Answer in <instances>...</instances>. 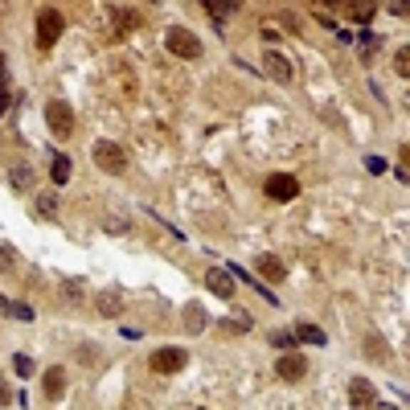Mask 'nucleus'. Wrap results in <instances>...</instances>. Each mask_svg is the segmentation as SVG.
<instances>
[{
	"label": "nucleus",
	"mask_w": 410,
	"mask_h": 410,
	"mask_svg": "<svg viewBox=\"0 0 410 410\" xmlns=\"http://www.w3.org/2000/svg\"><path fill=\"white\" fill-rule=\"evenodd\" d=\"M164 49H173L177 58H189V62L205 53V49H201V37H197L193 29H185V25H173V29L164 33Z\"/></svg>",
	"instance_id": "obj_1"
},
{
	"label": "nucleus",
	"mask_w": 410,
	"mask_h": 410,
	"mask_svg": "<svg viewBox=\"0 0 410 410\" xmlns=\"http://www.w3.org/2000/svg\"><path fill=\"white\" fill-rule=\"evenodd\" d=\"M62 29H66V16L58 13V9H41V13H37V49L49 53V49L58 46Z\"/></svg>",
	"instance_id": "obj_2"
},
{
	"label": "nucleus",
	"mask_w": 410,
	"mask_h": 410,
	"mask_svg": "<svg viewBox=\"0 0 410 410\" xmlns=\"http://www.w3.org/2000/svg\"><path fill=\"white\" fill-rule=\"evenodd\" d=\"M91 156H95V164L103 173H111V177H119V173L128 168V152L115 144V140H98V144L91 148Z\"/></svg>",
	"instance_id": "obj_3"
},
{
	"label": "nucleus",
	"mask_w": 410,
	"mask_h": 410,
	"mask_svg": "<svg viewBox=\"0 0 410 410\" xmlns=\"http://www.w3.org/2000/svg\"><path fill=\"white\" fill-rule=\"evenodd\" d=\"M46 123L58 140H70V135H74V111H70L66 98H49L46 103Z\"/></svg>",
	"instance_id": "obj_4"
},
{
	"label": "nucleus",
	"mask_w": 410,
	"mask_h": 410,
	"mask_svg": "<svg viewBox=\"0 0 410 410\" xmlns=\"http://www.w3.org/2000/svg\"><path fill=\"white\" fill-rule=\"evenodd\" d=\"M262 193L271 197V201H279V205H287V201L299 197V180L292 173H271V177L262 180Z\"/></svg>",
	"instance_id": "obj_5"
},
{
	"label": "nucleus",
	"mask_w": 410,
	"mask_h": 410,
	"mask_svg": "<svg viewBox=\"0 0 410 410\" xmlns=\"http://www.w3.org/2000/svg\"><path fill=\"white\" fill-rule=\"evenodd\" d=\"M148 365H152L156 374H180V369L189 365V353H185V349H156V353L148 357Z\"/></svg>",
	"instance_id": "obj_6"
},
{
	"label": "nucleus",
	"mask_w": 410,
	"mask_h": 410,
	"mask_svg": "<svg viewBox=\"0 0 410 410\" xmlns=\"http://www.w3.org/2000/svg\"><path fill=\"white\" fill-rule=\"evenodd\" d=\"M262 70L271 74V82H279V86H287V82L295 78V66L279 53V49H262Z\"/></svg>",
	"instance_id": "obj_7"
},
{
	"label": "nucleus",
	"mask_w": 410,
	"mask_h": 410,
	"mask_svg": "<svg viewBox=\"0 0 410 410\" xmlns=\"http://www.w3.org/2000/svg\"><path fill=\"white\" fill-rule=\"evenodd\" d=\"M349 406L353 410H377V390L369 377H349Z\"/></svg>",
	"instance_id": "obj_8"
},
{
	"label": "nucleus",
	"mask_w": 410,
	"mask_h": 410,
	"mask_svg": "<svg viewBox=\"0 0 410 410\" xmlns=\"http://www.w3.org/2000/svg\"><path fill=\"white\" fill-rule=\"evenodd\" d=\"M304 374H308V357H299V353H283V357L275 361L279 381H299Z\"/></svg>",
	"instance_id": "obj_9"
},
{
	"label": "nucleus",
	"mask_w": 410,
	"mask_h": 410,
	"mask_svg": "<svg viewBox=\"0 0 410 410\" xmlns=\"http://www.w3.org/2000/svg\"><path fill=\"white\" fill-rule=\"evenodd\" d=\"M41 390H46L49 402H58V398L66 394V369H62V365H49V369H46V377H41Z\"/></svg>",
	"instance_id": "obj_10"
},
{
	"label": "nucleus",
	"mask_w": 410,
	"mask_h": 410,
	"mask_svg": "<svg viewBox=\"0 0 410 410\" xmlns=\"http://www.w3.org/2000/svg\"><path fill=\"white\" fill-rule=\"evenodd\" d=\"M205 287H210L217 299H234V279H230V271H210V275H205Z\"/></svg>",
	"instance_id": "obj_11"
},
{
	"label": "nucleus",
	"mask_w": 410,
	"mask_h": 410,
	"mask_svg": "<svg viewBox=\"0 0 410 410\" xmlns=\"http://www.w3.org/2000/svg\"><path fill=\"white\" fill-rule=\"evenodd\" d=\"M95 308H98V316L115 320V316H119V308H123V295H119V292H98L95 295Z\"/></svg>",
	"instance_id": "obj_12"
},
{
	"label": "nucleus",
	"mask_w": 410,
	"mask_h": 410,
	"mask_svg": "<svg viewBox=\"0 0 410 410\" xmlns=\"http://www.w3.org/2000/svg\"><path fill=\"white\" fill-rule=\"evenodd\" d=\"M9 180H13V189H16V193H29V189H33V180H37V177H33V168H29V164H13V168H9Z\"/></svg>",
	"instance_id": "obj_13"
},
{
	"label": "nucleus",
	"mask_w": 410,
	"mask_h": 410,
	"mask_svg": "<svg viewBox=\"0 0 410 410\" xmlns=\"http://www.w3.org/2000/svg\"><path fill=\"white\" fill-rule=\"evenodd\" d=\"M62 299H66V304H74V308L86 304V287H82V279H62Z\"/></svg>",
	"instance_id": "obj_14"
},
{
	"label": "nucleus",
	"mask_w": 410,
	"mask_h": 410,
	"mask_svg": "<svg viewBox=\"0 0 410 410\" xmlns=\"http://www.w3.org/2000/svg\"><path fill=\"white\" fill-rule=\"evenodd\" d=\"M70 173H74V164H70V156H62V152H58V156H53V164H49V177H53V185L62 189L66 180H70Z\"/></svg>",
	"instance_id": "obj_15"
},
{
	"label": "nucleus",
	"mask_w": 410,
	"mask_h": 410,
	"mask_svg": "<svg viewBox=\"0 0 410 410\" xmlns=\"http://www.w3.org/2000/svg\"><path fill=\"white\" fill-rule=\"evenodd\" d=\"M205 324H210L205 308H201V304H189V308H185V332H201Z\"/></svg>",
	"instance_id": "obj_16"
},
{
	"label": "nucleus",
	"mask_w": 410,
	"mask_h": 410,
	"mask_svg": "<svg viewBox=\"0 0 410 410\" xmlns=\"http://www.w3.org/2000/svg\"><path fill=\"white\" fill-rule=\"evenodd\" d=\"M259 271L267 279H287V267H283V259H275V255H259Z\"/></svg>",
	"instance_id": "obj_17"
},
{
	"label": "nucleus",
	"mask_w": 410,
	"mask_h": 410,
	"mask_svg": "<svg viewBox=\"0 0 410 410\" xmlns=\"http://www.w3.org/2000/svg\"><path fill=\"white\" fill-rule=\"evenodd\" d=\"M201 4H205V13H210L213 21H217V25H222V21H226V16L234 13V9H238L234 0H201Z\"/></svg>",
	"instance_id": "obj_18"
},
{
	"label": "nucleus",
	"mask_w": 410,
	"mask_h": 410,
	"mask_svg": "<svg viewBox=\"0 0 410 410\" xmlns=\"http://www.w3.org/2000/svg\"><path fill=\"white\" fill-rule=\"evenodd\" d=\"M140 9H115V25H119V33H128V29H140Z\"/></svg>",
	"instance_id": "obj_19"
},
{
	"label": "nucleus",
	"mask_w": 410,
	"mask_h": 410,
	"mask_svg": "<svg viewBox=\"0 0 410 410\" xmlns=\"http://www.w3.org/2000/svg\"><path fill=\"white\" fill-rule=\"evenodd\" d=\"M217 328L226 332V337H242V332H250V316H234V320H217Z\"/></svg>",
	"instance_id": "obj_20"
},
{
	"label": "nucleus",
	"mask_w": 410,
	"mask_h": 410,
	"mask_svg": "<svg viewBox=\"0 0 410 410\" xmlns=\"http://www.w3.org/2000/svg\"><path fill=\"white\" fill-rule=\"evenodd\" d=\"M292 332H295V341H308V344H328V337H324V332H320L316 324H295Z\"/></svg>",
	"instance_id": "obj_21"
},
{
	"label": "nucleus",
	"mask_w": 410,
	"mask_h": 410,
	"mask_svg": "<svg viewBox=\"0 0 410 410\" xmlns=\"http://www.w3.org/2000/svg\"><path fill=\"white\" fill-rule=\"evenodd\" d=\"M0 312H9V316H16V320H33V316H37L29 304H16V299H4V295H0Z\"/></svg>",
	"instance_id": "obj_22"
},
{
	"label": "nucleus",
	"mask_w": 410,
	"mask_h": 410,
	"mask_svg": "<svg viewBox=\"0 0 410 410\" xmlns=\"http://www.w3.org/2000/svg\"><path fill=\"white\" fill-rule=\"evenodd\" d=\"M344 13L353 16L357 25H369L374 21V4H344Z\"/></svg>",
	"instance_id": "obj_23"
},
{
	"label": "nucleus",
	"mask_w": 410,
	"mask_h": 410,
	"mask_svg": "<svg viewBox=\"0 0 410 410\" xmlns=\"http://www.w3.org/2000/svg\"><path fill=\"white\" fill-rule=\"evenodd\" d=\"M74 353H78L82 365H98V361H103V349H98V344H78Z\"/></svg>",
	"instance_id": "obj_24"
},
{
	"label": "nucleus",
	"mask_w": 410,
	"mask_h": 410,
	"mask_svg": "<svg viewBox=\"0 0 410 410\" xmlns=\"http://www.w3.org/2000/svg\"><path fill=\"white\" fill-rule=\"evenodd\" d=\"M394 70H398V78H406V74H410V49L406 46L394 49Z\"/></svg>",
	"instance_id": "obj_25"
},
{
	"label": "nucleus",
	"mask_w": 410,
	"mask_h": 410,
	"mask_svg": "<svg viewBox=\"0 0 410 410\" xmlns=\"http://www.w3.org/2000/svg\"><path fill=\"white\" fill-rule=\"evenodd\" d=\"M37 210H41V217H53L58 213V193H41L37 197Z\"/></svg>",
	"instance_id": "obj_26"
},
{
	"label": "nucleus",
	"mask_w": 410,
	"mask_h": 410,
	"mask_svg": "<svg viewBox=\"0 0 410 410\" xmlns=\"http://www.w3.org/2000/svg\"><path fill=\"white\" fill-rule=\"evenodd\" d=\"M271 344H279V349H287V353H292L299 341H295V332H283V328H279V332H271Z\"/></svg>",
	"instance_id": "obj_27"
},
{
	"label": "nucleus",
	"mask_w": 410,
	"mask_h": 410,
	"mask_svg": "<svg viewBox=\"0 0 410 410\" xmlns=\"http://www.w3.org/2000/svg\"><path fill=\"white\" fill-rule=\"evenodd\" d=\"M13 369H16L21 377H29V374H33V361L25 357V353H16V357H13Z\"/></svg>",
	"instance_id": "obj_28"
},
{
	"label": "nucleus",
	"mask_w": 410,
	"mask_h": 410,
	"mask_svg": "<svg viewBox=\"0 0 410 410\" xmlns=\"http://www.w3.org/2000/svg\"><path fill=\"white\" fill-rule=\"evenodd\" d=\"M365 168H369V173H386V160H381V156H365Z\"/></svg>",
	"instance_id": "obj_29"
},
{
	"label": "nucleus",
	"mask_w": 410,
	"mask_h": 410,
	"mask_svg": "<svg viewBox=\"0 0 410 410\" xmlns=\"http://www.w3.org/2000/svg\"><path fill=\"white\" fill-rule=\"evenodd\" d=\"M365 344H369V357H386V349H381V337H369Z\"/></svg>",
	"instance_id": "obj_30"
},
{
	"label": "nucleus",
	"mask_w": 410,
	"mask_h": 410,
	"mask_svg": "<svg viewBox=\"0 0 410 410\" xmlns=\"http://www.w3.org/2000/svg\"><path fill=\"white\" fill-rule=\"evenodd\" d=\"M4 402H13V390H9V386L0 381V406H4Z\"/></svg>",
	"instance_id": "obj_31"
}]
</instances>
